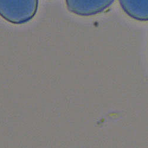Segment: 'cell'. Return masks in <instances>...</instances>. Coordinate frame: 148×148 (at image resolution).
Segmentation results:
<instances>
[{"mask_svg":"<svg viewBox=\"0 0 148 148\" xmlns=\"http://www.w3.org/2000/svg\"><path fill=\"white\" fill-rule=\"evenodd\" d=\"M39 0H0V16L16 25L26 24L36 16Z\"/></svg>","mask_w":148,"mask_h":148,"instance_id":"6da1fadb","label":"cell"},{"mask_svg":"<svg viewBox=\"0 0 148 148\" xmlns=\"http://www.w3.org/2000/svg\"><path fill=\"white\" fill-rule=\"evenodd\" d=\"M114 0H65L68 10L75 15L92 16L107 9Z\"/></svg>","mask_w":148,"mask_h":148,"instance_id":"7a4b0ae2","label":"cell"},{"mask_svg":"<svg viewBox=\"0 0 148 148\" xmlns=\"http://www.w3.org/2000/svg\"><path fill=\"white\" fill-rule=\"evenodd\" d=\"M125 13L136 20L148 21V0H119Z\"/></svg>","mask_w":148,"mask_h":148,"instance_id":"3957f363","label":"cell"}]
</instances>
